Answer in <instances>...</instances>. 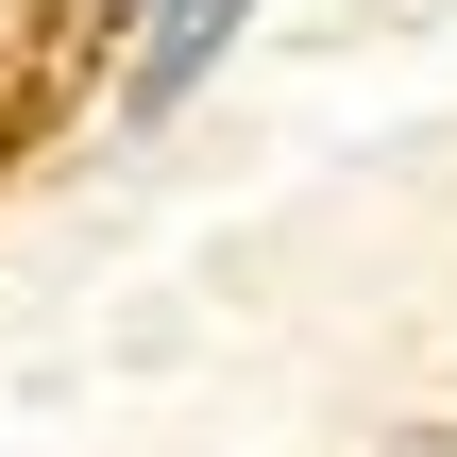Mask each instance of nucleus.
<instances>
[{
    "label": "nucleus",
    "mask_w": 457,
    "mask_h": 457,
    "mask_svg": "<svg viewBox=\"0 0 457 457\" xmlns=\"http://www.w3.org/2000/svg\"><path fill=\"white\" fill-rule=\"evenodd\" d=\"M254 0H153V34H136V119H170L204 68H220V34H237Z\"/></svg>",
    "instance_id": "nucleus-1"
}]
</instances>
